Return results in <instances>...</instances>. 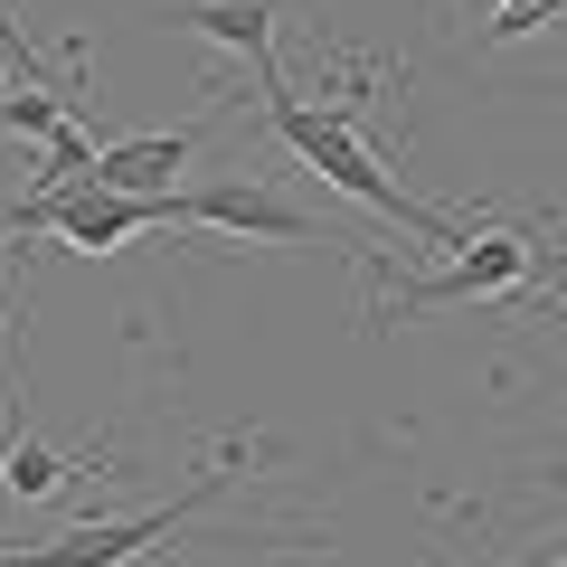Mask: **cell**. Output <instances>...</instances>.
Instances as JSON below:
<instances>
[{
	"label": "cell",
	"instance_id": "ba28073f",
	"mask_svg": "<svg viewBox=\"0 0 567 567\" xmlns=\"http://www.w3.org/2000/svg\"><path fill=\"white\" fill-rule=\"evenodd\" d=\"M85 473H104V454H48L39 435H10V425H0V492H10V502L48 511V502H66Z\"/></svg>",
	"mask_w": 567,
	"mask_h": 567
},
{
	"label": "cell",
	"instance_id": "5b68a950",
	"mask_svg": "<svg viewBox=\"0 0 567 567\" xmlns=\"http://www.w3.org/2000/svg\"><path fill=\"white\" fill-rule=\"evenodd\" d=\"M171 227H237V237H312V218L265 181H208V189H171Z\"/></svg>",
	"mask_w": 567,
	"mask_h": 567
},
{
	"label": "cell",
	"instance_id": "9c48e42d",
	"mask_svg": "<svg viewBox=\"0 0 567 567\" xmlns=\"http://www.w3.org/2000/svg\"><path fill=\"white\" fill-rule=\"evenodd\" d=\"M66 123H76V95H66V85H39V76H29L20 95H0V133H20V142H58Z\"/></svg>",
	"mask_w": 567,
	"mask_h": 567
},
{
	"label": "cell",
	"instance_id": "7a4b0ae2",
	"mask_svg": "<svg viewBox=\"0 0 567 567\" xmlns=\"http://www.w3.org/2000/svg\"><path fill=\"white\" fill-rule=\"evenodd\" d=\"M567 275V246H548L539 227H502V237H473L454 246L435 275H398L379 293L388 312H425V303H502V293H520V303H548Z\"/></svg>",
	"mask_w": 567,
	"mask_h": 567
},
{
	"label": "cell",
	"instance_id": "6da1fadb",
	"mask_svg": "<svg viewBox=\"0 0 567 567\" xmlns=\"http://www.w3.org/2000/svg\"><path fill=\"white\" fill-rule=\"evenodd\" d=\"M265 133H275L293 162H312L331 189H341V199H360V208H379V218H398L406 237H425V246H473V227H454L445 208L406 199V189L388 181L379 152L350 133V114H322V104H303V95H265Z\"/></svg>",
	"mask_w": 567,
	"mask_h": 567
},
{
	"label": "cell",
	"instance_id": "30bf717a",
	"mask_svg": "<svg viewBox=\"0 0 567 567\" xmlns=\"http://www.w3.org/2000/svg\"><path fill=\"white\" fill-rule=\"evenodd\" d=\"M483 10H492V39H529V29H548L558 0H483Z\"/></svg>",
	"mask_w": 567,
	"mask_h": 567
},
{
	"label": "cell",
	"instance_id": "7c38bea8",
	"mask_svg": "<svg viewBox=\"0 0 567 567\" xmlns=\"http://www.w3.org/2000/svg\"><path fill=\"white\" fill-rule=\"evenodd\" d=\"M0 548H10V539H0Z\"/></svg>",
	"mask_w": 567,
	"mask_h": 567
},
{
	"label": "cell",
	"instance_id": "8992f818",
	"mask_svg": "<svg viewBox=\"0 0 567 567\" xmlns=\"http://www.w3.org/2000/svg\"><path fill=\"white\" fill-rule=\"evenodd\" d=\"M171 29H189V39H218L227 58L256 66L265 95H284V66H275V0H181V10H162Z\"/></svg>",
	"mask_w": 567,
	"mask_h": 567
},
{
	"label": "cell",
	"instance_id": "4fadbf2b",
	"mask_svg": "<svg viewBox=\"0 0 567 567\" xmlns=\"http://www.w3.org/2000/svg\"><path fill=\"white\" fill-rule=\"evenodd\" d=\"M558 567H567V558H558Z\"/></svg>",
	"mask_w": 567,
	"mask_h": 567
},
{
	"label": "cell",
	"instance_id": "52a82bcc",
	"mask_svg": "<svg viewBox=\"0 0 567 567\" xmlns=\"http://www.w3.org/2000/svg\"><path fill=\"white\" fill-rule=\"evenodd\" d=\"M189 152H199V123H181V133H133V142H95V171H85V181L133 189V199H171L181 171H189Z\"/></svg>",
	"mask_w": 567,
	"mask_h": 567
},
{
	"label": "cell",
	"instance_id": "8fae6325",
	"mask_svg": "<svg viewBox=\"0 0 567 567\" xmlns=\"http://www.w3.org/2000/svg\"><path fill=\"white\" fill-rule=\"evenodd\" d=\"M0 227H10V208H0Z\"/></svg>",
	"mask_w": 567,
	"mask_h": 567
},
{
	"label": "cell",
	"instance_id": "277c9868",
	"mask_svg": "<svg viewBox=\"0 0 567 567\" xmlns=\"http://www.w3.org/2000/svg\"><path fill=\"white\" fill-rule=\"evenodd\" d=\"M10 227H58L66 246L104 256V246L142 237V227H171V199H133V189H104V181H66V189H29L10 208Z\"/></svg>",
	"mask_w": 567,
	"mask_h": 567
},
{
	"label": "cell",
	"instance_id": "3957f363",
	"mask_svg": "<svg viewBox=\"0 0 567 567\" xmlns=\"http://www.w3.org/2000/svg\"><path fill=\"white\" fill-rule=\"evenodd\" d=\"M237 464H256V445H227V454H218V464H208L189 492H171V502H152V511H123V520H85V529H66V539H48V548H0V567H133L142 548L181 539V529L199 520V511L218 502L227 483H237Z\"/></svg>",
	"mask_w": 567,
	"mask_h": 567
}]
</instances>
